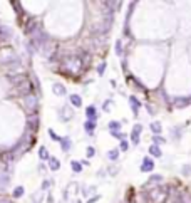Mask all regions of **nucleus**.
<instances>
[{
  "instance_id": "11",
  "label": "nucleus",
  "mask_w": 191,
  "mask_h": 203,
  "mask_svg": "<svg viewBox=\"0 0 191 203\" xmlns=\"http://www.w3.org/2000/svg\"><path fill=\"white\" fill-rule=\"evenodd\" d=\"M84 128H86V131L91 134L94 131V128H96V123H94V121H87V123L84 124Z\"/></svg>"
},
{
  "instance_id": "14",
  "label": "nucleus",
  "mask_w": 191,
  "mask_h": 203,
  "mask_svg": "<svg viewBox=\"0 0 191 203\" xmlns=\"http://www.w3.org/2000/svg\"><path fill=\"white\" fill-rule=\"evenodd\" d=\"M71 166H72V170L76 171V173H81V171H82V166H81L79 161H72V163H71Z\"/></svg>"
},
{
  "instance_id": "21",
  "label": "nucleus",
  "mask_w": 191,
  "mask_h": 203,
  "mask_svg": "<svg viewBox=\"0 0 191 203\" xmlns=\"http://www.w3.org/2000/svg\"><path fill=\"white\" fill-rule=\"evenodd\" d=\"M149 180H151V183H153V181H161L163 178H161V175H154V176H151Z\"/></svg>"
},
{
  "instance_id": "8",
  "label": "nucleus",
  "mask_w": 191,
  "mask_h": 203,
  "mask_svg": "<svg viewBox=\"0 0 191 203\" xmlns=\"http://www.w3.org/2000/svg\"><path fill=\"white\" fill-rule=\"evenodd\" d=\"M86 114H87V118H89L91 121H94L96 119V108H94V106H89V108L86 109Z\"/></svg>"
},
{
  "instance_id": "22",
  "label": "nucleus",
  "mask_w": 191,
  "mask_h": 203,
  "mask_svg": "<svg viewBox=\"0 0 191 203\" xmlns=\"http://www.w3.org/2000/svg\"><path fill=\"white\" fill-rule=\"evenodd\" d=\"M116 52H117V54H121V52H123V49H121V42H116Z\"/></svg>"
},
{
  "instance_id": "1",
  "label": "nucleus",
  "mask_w": 191,
  "mask_h": 203,
  "mask_svg": "<svg viewBox=\"0 0 191 203\" xmlns=\"http://www.w3.org/2000/svg\"><path fill=\"white\" fill-rule=\"evenodd\" d=\"M141 131H143V126H141V124H136V126H134V129H133V133H131V139H133L134 145H137V143H139Z\"/></svg>"
},
{
  "instance_id": "20",
  "label": "nucleus",
  "mask_w": 191,
  "mask_h": 203,
  "mask_svg": "<svg viewBox=\"0 0 191 203\" xmlns=\"http://www.w3.org/2000/svg\"><path fill=\"white\" fill-rule=\"evenodd\" d=\"M127 148H129V145H127V141H121V149H123V151H127Z\"/></svg>"
},
{
  "instance_id": "12",
  "label": "nucleus",
  "mask_w": 191,
  "mask_h": 203,
  "mask_svg": "<svg viewBox=\"0 0 191 203\" xmlns=\"http://www.w3.org/2000/svg\"><path fill=\"white\" fill-rule=\"evenodd\" d=\"M129 101H131V106H133L134 114H137V109H139V102H137V99H136V98H131Z\"/></svg>"
},
{
  "instance_id": "16",
  "label": "nucleus",
  "mask_w": 191,
  "mask_h": 203,
  "mask_svg": "<svg viewBox=\"0 0 191 203\" xmlns=\"http://www.w3.org/2000/svg\"><path fill=\"white\" fill-rule=\"evenodd\" d=\"M39 156H40V158H42V160H47V158H49V155H47V149L44 148V146H42V148L39 149Z\"/></svg>"
},
{
  "instance_id": "3",
  "label": "nucleus",
  "mask_w": 191,
  "mask_h": 203,
  "mask_svg": "<svg viewBox=\"0 0 191 203\" xmlns=\"http://www.w3.org/2000/svg\"><path fill=\"white\" fill-rule=\"evenodd\" d=\"M149 153H151V156H154V158H161V149H159V146H156V145H151L149 146Z\"/></svg>"
},
{
  "instance_id": "13",
  "label": "nucleus",
  "mask_w": 191,
  "mask_h": 203,
  "mask_svg": "<svg viewBox=\"0 0 191 203\" xmlns=\"http://www.w3.org/2000/svg\"><path fill=\"white\" fill-rule=\"evenodd\" d=\"M117 156H119V149H111V151L107 153L109 160H117Z\"/></svg>"
},
{
  "instance_id": "10",
  "label": "nucleus",
  "mask_w": 191,
  "mask_h": 203,
  "mask_svg": "<svg viewBox=\"0 0 191 203\" xmlns=\"http://www.w3.org/2000/svg\"><path fill=\"white\" fill-rule=\"evenodd\" d=\"M161 129H163V128H161V123H158V121L151 124V131H153V133L159 134V133H161Z\"/></svg>"
},
{
  "instance_id": "23",
  "label": "nucleus",
  "mask_w": 191,
  "mask_h": 203,
  "mask_svg": "<svg viewBox=\"0 0 191 203\" xmlns=\"http://www.w3.org/2000/svg\"><path fill=\"white\" fill-rule=\"evenodd\" d=\"M104 69H106V64L102 62V64L99 65V69H97V71H99V74H104Z\"/></svg>"
},
{
  "instance_id": "19",
  "label": "nucleus",
  "mask_w": 191,
  "mask_h": 203,
  "mask_svg": "<svg viewBox=\"0 0 191 203\" xmlns=\"http://www.w3.org/2000/svg\"><path fill=\"white\" fill-rule=\"evenodd\" d=\"M94 155H96V151H94V148H92V146H89V148H87V156H89V158H92Z\"/></svg>"
},
{
  "instance_id": "24",
  "label": "nucleus",
  "mask_w": 191,
  "mask_h": 203,
  "mask_svg": "<svg viewBox=\"0 0 191 203\" xmlns=\"http://www.w3.org/2000/svg\"><path fill=\"white\" fill-rule=\"evenodd\" d=\"M74 203H81V201H74Z\"/></svg>"
},
{
  "instance_id": "15",
  "label": "nucleus",
  "mask_w": 191,
  "mask_h": 203,
  "mask_svg": "<svg viewBox=\"0 0 191 203\" xmlns=\"http://www.w3.org/2000/svg\"><path fill=\"white\" fill-rule=\"evenodd\" d=\"M22 195H24V188H22V186H17V188L14 190V196L15 198H20Z\"/></svg>"
},
{
  "instance_id": "4",
  "label": "nucleus",
  "mask_w": 191,
  "mask_h": 203,
  "mask_svg": "<svg viewBox=\"0 0 191 203\" xmlns=\"http://www.w3.org/2000/svg\"><path fill=\"white\" fill-rule=\"evenodd\" d=\"M119 129H121V123H117V121H111V123H109V131H111L112 134L119 133Z\"/></svg>"
},
{
  "instance_id": "5",
  "label": "nucleus",
  "mask_w": 191,
  "mask_h": 203,
  "mask_svg": "<svg viewBox=\"0 0 191 203\" xmlns=\"http://www.w3.org/2000/svg\"><path fill=\"white\" fill-rule=\"evenodd\" d=\"M71 104H74L76 108H81V106H82V99H81V96H77V94L71 96Z\"/></svg>"
},
{
  "instance_id": "6",
  "label": "nucleus",
  "mask_w": 191,
  "mask_h": 203,
  "mask_svg": "<svg viewBox=\"0 0 191 203\" xmlns=\"http://www.w3.org/2000/svg\"><path fill=\"white\" fill-rule=\"evenodd\" d=\"M49 165H51V170H54V171H57L61 168V161L57 158H49Z\"/></svg>"
},
{
  "instance_id": "9",
  "label": "nucleus",
  "mask_w": 191,
  "mask_h": 203,
  "mask_svg": "<svg viewBox=\"0 0 191 203\" xmlns=\"http://www.w3.org/2000/svg\"><path fill=\"white\" fill-rule=\"evenodd\" d=\"M61 145H62V149H64V151H69V149H71V139H69V138H62L61 139Z\"/></svg>"
},
{
  "instance_id": "17",
  "label": "nucleus",
  "mask_w": 191,
  "mask_h": 203,
  "mask_svg": "<svg viewBox=\"0 0 191 203\" xmlns=\"http://www.w3.org/2000/svg\"><path fill=\"white\" fill-rule=\"evenodd\" d=\"M49 134H51V138L54 139V141H61V139H62V138H59V136H57V134H55L52 129H49Z\"/></svg>"
},
{
  "instance_id": "18",
  "label": "nucleus",
  "mask_w": 191,
  "mask_h": 203,
  "mask_svg": "<svg viewBox=\"0 0 191 203\" xmlns=\"http://www.w3.org/2000/svg\"><path fill=\"white\" fill-rule=\"evenodd\" d=\"M153 139H154V145H156V146H158V145H161V143H164V139H163L161 136H154Z\"/></svg>"
},
{
  "instance_id": "7",
  "label": "nucleus",
  "mask_w": 191,
  "mask_h": 203,
  "mask_svg": "<svg viewBox=\"0 0 191 203\" xmlns=\"http://www.w3.org/2000/svg\"><path fill=\"white\" fill-rule=\"evenodd\" d=\"M52 89H54V92H55V94H59V96H64L65 94V87L62 86V84H54Z\"/></svg>"
},
{
  "instance_id": "2",
  "label": "nucleus",
  "mask_w": 191,
  "mask_h": 203,
  "mask_svg": "<svg viewBox=\"0 0 191 203\" xmlns=\"http://www.w3.org/2000/svg\"><path fill=\"white\" fill-rule=\"evenodd\" d=\"M153 168H154V161H153L151 158H144V160H143V166H141V171L148 173V171H153Z\"/></svg>"
}]
</instances>
